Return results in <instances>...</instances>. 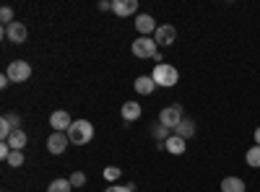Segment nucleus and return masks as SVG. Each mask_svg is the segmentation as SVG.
I'll return each instance as SVG.
<instances>
[{"instance_id":"nucleus-1","label":"nucleus","mask_w":260,"mask_h":192,"mask_svg":"<svg viewBox=\"0 0 260 192\" xmlns=\"http://www.w3.org/2000/svg\"><path fill=\"white\" fill-rule=\"evenodd\" d=\"M151 78H154L156 86H161V89H172V86H175V83L180 81V70H177L175 65H169V62H161V65L154 68Z\"/></svg>"},{"instance_id":"nucleus-2","label":"nucleus","mask_w":260,"mask_h":192,"mask_svg":"<svg viewBox=\"0 0 260 192\" xmlns=\"http://www.w3.org/2000/svg\"><path fill=\"white\" fill-rule=\"evenodd\" d=\"M68 138L73 145H86L91 138H94V125L89 120H76L68 130Z\"/></svg>"},{"instance_id":"nucleus-3","label":"nucleus","mask_w":260,"mask_h":192,"mask_svg":"<svg viewBox=\"0 0 260 192\" xmlns=\"http://www.w3.org/2000/svg\"><path fill=\"white\" fill-rule=\"evenodd\" d=\"M133 55L136 57H141V60H146V57H151L154 60L156 57V52H159V45L154 42V36H138L136 42H133Z\"/></svg>"},{"instance_id":"nucleus-4","label":"nucleus","mask_w":260,"mask_h":192,"mask_svg":"<svg viewBox=\"0 0 260 192\" xmlns=\"http://www.w3.org/2000/svg\"><path fill=\"white\" fill-rule=\"evenodd\" d=\"M182 120H185L182 104H169V106H164L161 114H159V122H161L164 127H169V130H175V127H177Z\"/></svg>"},{"instance_id":"nucleus-5","label":"nucleus","mask_w":260,"mask_h":192,"mask_svg":"<svg viewBox=\"0 0 260 192\" xmlns=\"http://www.w3.org/2000/svg\"><path fill=\"white\" fill-rule=\"evenodd\" d=\"M6 75L11 78V83H24V81L31 78V65L26 60H13L6 70Z\"/></svg>"},{"instance_id":"nucleus-6","label":"nucleus","mask_w":260,"mask_h":192,"mask_svg":"<svg viewBox=\"0 0 260 192\" xmlns=\"http://www.w3.org/2000/svg\"><path fill=\"white\" fill-rule=\"evenodd\" d=\"M3 36L8 42H13V45H24L26 36H29V29L21 24V21H13L11 26H3Z\"/></svg>"},{"instance_id":"nucleus-7","label":"nucleus","mask_w":260,"mask_h":192,"mask_svg":"<svg viewBox=\"0 0 260 192\" xmlns=\"http://www.w3.org/2000/svg\"><path fill=\"white\" fill-rule=\"evenodd\" d=\"M71 145V138H68V133H52L50 138H47V151L52 153V156H60V153H65V148Z\"/></svg>"},{"instance_id":"nucleus-8","label":"nucleus","mask_w":260,"mask_h":192,"mask_svg":"<svg viewBox=\"0 0 260 192\" xmlns=\"http://www.w3.org/2000/svg\"><path fill=\"white\" fill-rule=\"evenodd\" d=\"M175 39H177V29L172 26V24H161L154 34V42L159 47H169V45H175Z\"/></svg>"},{"instance_id":"nucleus-9","label":"nucleus","mask_w":260,"mask_h":192,"mask_svg":"<svg viewBox=\"0 0 260 192\" xmlns=\"http://www.w3.org/2000/svg\"><path fill=\"white\" fill-rule=\"evenodd\" d=\"M50 125H52V130H55V133H68V130H71V125H73V120H71L68 112L57 109V112L50 114Z\"/></svg>"},{"instance_id":"nucleus-10","label":"nucleus","mask_w":260,"mask_h":192,"mask_svg":"<svg viewBox=\"0 0 260 192\" xmlns=\"http://www.w3.org/2000/svg\"><path fill=\"white\" fill-rule=\"evenodd\" d=\"M136 29H138V34L141 36H151V34H156V21H154V16H148V13H141V16H136Z\"/></svg>"},{"instance_id":"nucleus-11","label":"nucleus","mask_w":260,"mask_h":192,"mask_svg":"<svg viewBox=\"0 0 260 192\" xmlns=\"http://www.w3.org/2000/svg\"><path fill=\"white\" fill-rule=\"evenodd\" d=\"M112 11L122 18V16H133L138 11V0H112Z\"/></svg>"},{"instance_id":"nucleus-12","label":"nucleus","mask_w":260,"mask_h":192,"mask_svg":"<svg viewBox=\"0 0 260 192\" xmlns=\"http://www.w3.org/2000/svg\"><path fill=\"white\" fill-rule=\"evenodd\" d=\"M120 114H122L125 122H136V120H141L143 109H141V104H136V101H125L122 109H120Z\"/></svg>"},{"instance_id":"nucleus-13","label":"nucleus","mask_w":260,"mask_h":192,"mask_svg":"<svg viewBox=\"0 0 260 192\" xmlns=\"http://www.w3.org/2000/svg\"><path fill=\"white\" fill-rule=\"evenodd\" d=\"M136 91L141 94V96H148V94H154L156 91V83H154V78L151 75H141V78H136Z\"/></svg>"},{"instance_id":"nucleus-14","label":"nucleus","mask_w":260,"mask_h":192,"mask_svg":"<svg viewBox=\"0 0 260 192\" xmlns=\"http://www.w3.org/2000/svg\"><path fill=\"white\" fill-rule=\"evenodd\" d=\"M247 184L240 177H224L221 179V192H245Z\"/></svg>"},{"instance_id":"nucleus-15","label":"nucleus","mask_w":260,"mask_h":192,"mask_svg":"<svg viewBox=\"0 0 260 192\" xmlns=\"http://www.w3.org/2000/svg\"><path fill=\"white\" fill-rule=\"evenodd\" d=\"M164 148H167V151L169 153H175V156H180V153H185V138H180V135H175V133H172V138L164 143Z\"/></svg>"},{"instance_id":"nucleus-16","label":"nucleus","mask_w":260,"mask_h":192,"mask_svg":"<svg viewBox=\"0 0 260 192\" xmlns=\"http://www.w3.org/2000/svg\"><path fill=\"white\" fill-rule=\"evenodd\" d=\"M26 140H29V138H26V133H24V130H21V127H18V130H13V133H11V138H8L6 143H8L11 148H13V151H24Z\"/></svg>"},{"instance_id":"nucleus-17","label":"nucleus","mask_w":260,"mask_h":192,"mask_svg":"<svg viewBox=\"0 0 260 192\" xmlns=\"http://www.w3.org/2000/svg\"><path fill=\"white\" fill-rule=\"evenodd\" d=\"M175 135H180V138H185V140L192 138V135H195V122H192L190 117H185V120L175 127Z\"/></svg>"},{"instance_id":"nucleus-18","label":"nucleus","mask_w":260,"mask_h":192,"mask_svg":"<svg viewBox=\"0 0 260 192\" xmlns=\"http://www.w3.org/2000/svg\"><path fill=\"white\" fill-rule=\"evenodd\" d=\"M151 135H154L159 143H167V140L172 138V130H169V127H164L161 122H156L154 127H151Z\"/></svg>"},{"instance_id":"nucleus-19","label":"nucleus","mask_w":260,"mask_h":192,"mask_svg":"<svg viewBox=\"0 0 260 192\" xmlns=\"http://www.w3.org/2000/svg\"><path fill=\"white\" fill-rule=\"evenodd\" d=\"M71 189H73L71 179H52L47 187V192H71Z\"/></svg>"},{"instance_id":"nucleus-20","label":"nucleus","mask_w":260,"mask_h":192,"mask_svg":"<svg viewBox=\"0 0 260 192\" xmlns=\"http://www.w3.org/2000/svg\"><path fill=\"white\" fill-rule=\"evenodd\" d=\"M245 159H247V166H252V169H260V145H252L250 151L245 153Z\"/></svg>"},{"instance_id":"nucleus-21","label":"nucleus","mask_w":260,"mask_h":192,"mask_svg":"<svg viewBox=\"0 0 260 192\" xmlns=\"http://www.w3.org/2000/svg\"><path fill=\"white\" fill-rule=\"evenodd\" d=\"M24 151H11V156H8V166H13V169H18V166H24Z\"/></svg>"},{"instance_id":"nucleus-22","label":"nucleus","mask_w":260,"mask_h":192,"mask_svg":"<svg viewBox=\"0 0 260 192\" xmlns=\"http://www.w3.org/2000/svg\"><path fill=\"white\" fill-rule=\"evenodd\" d=\"M0 21H3V26H11V24H13V11H11L8 6L0 8Z\"/></svg>"},{"instance_id":"nucleus-23","label":"nucleus","mask_w":260,"mask_h":192,"mask_svg":"<svg viewBox=\"0 0 260 192\" xmlns=\"http://www.w3.org/2000/svg\"><path fill=\"white\" fill-rule=\"evenodd\" d=\"M3 122H8V125L13 127V130H18V125H21V117H18V114H13V112H6V114H3Z\"/></svg>"},{"instance_id":"nucleus-24","label":"nucleus","mask_w":260,"mask_h":192,"mask_svg":"<svg viewBox=\"0 0 260 192\" xmlns=\"http://www.w3.org/2000/svg\"><path fill=\"white\" fill-rule=\"evenodd\" d=\"M71 184H73V187H83V184H86V174H83V172H73V174H71Z\"/></svg>"},{"instance_id":"nucleus-25","label":"nucleus","mask_w":260,"mask_h":192,"mask_svg":"<svg viewBox=\"0 0 260 192\" xmlns=\"http://www.w3.org/2000/svg\"><path fill=\"white\" fill-rule=\"evenodd\" d=\"M133 187L136 184H130V182L127 184H112V187H107L104 192H133Z\"/></svg>"},{"instance_id":"nucleus-26","label":"nucleus","mask_w":260,"mask_h":192,"mask_svg":"<svg viewBox=\"0 0 260 192\" xmlns=\"http://www.w3.org/2000/svg\"><path fill=\"white\" fill-rule=\"evenodd\" d=\"M104 179H110V182L120 179V169H117V166H110V169H104Z\"/></svg>"},{"instance_id":"nucleus-27","label":"nucleus","mask_w":260,"mask_h":192,"mask_svg":"<svg viewBox=\"0 0 260 192\" xmlns=\"http://www.w3.org/2000/svg\"><path fill=\"white\" fill-rule=\"evenodd\" d=\"M8 86H11V78L3 73V75H0V89H8Z\"/></svg>"},{"instance_id":"nucleus-28","label":"nucleus","mask_w":260,"mask_h":192,"mask_svg":"<svg viewBox=\"0 0 260 192\" xmlns=\"http://www.w3.org/2000/svg\"><path fill=\"white\" fill-rule=\"evenodd\" d=\"M99 11H112V3H110V0H102V3H99Z\"/></svg>"},{"instance_id":"nucleus-29","label":"nucleus","mask_w":260,"mask_h":192,"mask_svg":"<svg viewBox=\"0 0 260 192\" xmlns=\"http://www.w3.org/2000/svg\"><path fill=\"white\" fill-rule=\"evenodd\" d=\"M255 145H260V127L255 130Z\"/></svg>"}]
</instances>
